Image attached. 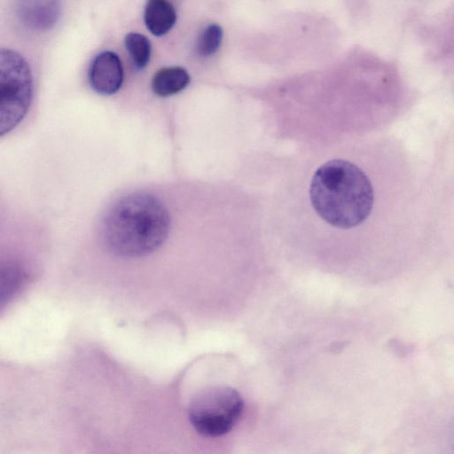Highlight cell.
<instances>
[{
	"label": "cell",
	"mask_w": 454,
	"mask_h": 454,
	"mask_svg": "<svg viewBox=\"0 0 454 454\" xmlns=\"http://www.w3.org/2000/svg\"><path fill=\"white\" fill-rule=\"evenodd\" d=\"M453 187L439 158L387 132L314 144L287 156L278 234L310 248L421 247L454 234Z\"/></svg>",
	"instance_id": "6da1fadb"
},
{
	"label": "cell",
	"mask_w": 454,
	"mask_h": 454,
	"mask_svg": "<svg viewBox=\"0 0 454 454\" xmlns=\"http://www.w3.org/2000/svg\"><path fill=\"white\" fill-rule=\"evenodd\" d=\"M170 220L163 203L153 195L137 192L121 198L107 212L103 237L107 247L121 257H139L166 240Z\"/></svg>",
	"instance_id": "7a4b0ae2"
},
{
	"label": "cell",
	"mask_w": 454,
	"mask_h": 454,
	"mask_svg": "<svg viewBox=\"0 0 454 454\" xmlns=\"http://www.w3.org/2000/svg\"><path fill=\"white\" fill-rule=\"evenodd\" d=\"M34 93L30 67L18 51L0 47V137L27 115Z\"/></svg>",
	"instance_id": "3957f363"
},
{
	"label": "cell",
	"mask_w": 454,
	"mask_h": 454,
	"mask_svg": "<svg viewBox=\"0 0 454 454\" xmlns=\"http://www.w3.org/2000/svg\"><path fill=\"white\" fill-rule=\"evenodd\" d=\"M244 408L240 394L230 387L202 390L192 400L188 414L193 428L205 437L229 433L239 420Z\"/></svg>",
	"instance_id": "277c9868"
},
{
	"label": "cell",
	"mask_w": 454,
	"mask_h": 454,
	"mask_svg": "<svg viewBox=\"0 0 454 454\" xmlns=\"http://www.w3.org/2000/svg\"><path fill=\"white\" fill-rule=\"evenodd\" d=\"M123 67L120 58L113 51H103L92 60L88 80L91 89L101 95H112L123 82Z\"/></svg>",
	"instance_id": "5b68a950"
},
{
	"label": "cell",
	"mask_w": 454,
	"mask_h": 454,
	"mask_svg": "<svg viewBox=\"0 0 454 454\" xmlns=\"http://www.w3.org/2000/svg\"><path fill=\"white\" fill-rule=\"evenodd\" d=\"M20 16L23 21L35 29H47L59 15V0H21Z\"/></svg>",
	"instance_id": "8992f818"
},
{
	"label": "cell",
	"mask_w": 454,
	"mask_h": 454,
	"mask_svg": "<svg viewBox=\"0 0 454 454\" xmlns=\"http://www.w3.org/2000/svg\"><path fill=\"white\" fill-rule=\"evenodd\" d=\"M144 20L153 35L161 36L174 27L176 13L174 6L168 0H148Z\"/></svg>",
	"instance_id": "52a82bcc"
},
{
	"label": "cell",
	"mask_w": 454,
	"mask_h": 454,
	"mask_svg": "<svg viewBox=\"0 0 454 454\" xmlns=\"http://www.w3.org/2000/svg\"><path fill=\"white\" fill-rule=\"evenodd\" d=\"M190 82L188 72L180 67H165L159 70L152 80L153 92L160 97L176 94Z\"/></svg>",
	"instance_id": "ba28073f"
},
{
	"label": "cell",
	"mask_w": 454,
	"mask_h": 454,
	"mask_svg": "<svg viewBox=\"0 0 454 454\" xmlns=\"http://www.w3.org/2000/svg\"><path fill=\"white\" fill-rule=\"evenodd\" d=\"M26 274L16 266L0 269V307L5 305L25 284Z\"/></svg>",
	"instance_id": "9c48e42d"
},
{
	"label": "cell",
	"mask_w": 454,
	"mask_h": 454,
	"mask_svg": "<svg viewBox=\"0 0 454 454\" xmlns=\"http://www.w3.org/2000/svg\"><path fill=\"white\" fill-rule=\"evenodd\" d=\"M124 44L135 67L142 69L146 67L152 51L149 39L139 33H129L125 36Z\"/></svg>",
	"instance_id": "30bf717a"
},
{
	"label": "cell",
	"mask_w": 454,
	"mask_h": 454,
	"mask_svg": "<svg viewBox=\"0 0 454 454\" xmlns=\"http://www.w3.org/2000/svg\"><path fill=\"white\" fill-rule=\"evenodd\" d=\"M222 40V27L217 24H210L200 35L196 44V51L200 57H209L217 51Z\"/></svg>",
	"instance_id": "8fae6325"
}]
</instances>
